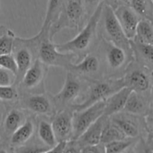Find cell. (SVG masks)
<instances>
[{
    "label": "cell",
    "mask_w": 153,
    "mask_h": 153,
    "mask_svg": "<svg viewBox=\"0 0 153 153\" xmlns=\"http://www.w3.org/2000/svg\"><path fill=\"white\" fill-rule=\"evenodd\" d=\"M105 2H103L95 12L88 20L83 28L73 39L56 44L59 51L76 56V60H80L88 53V50L94 44L97 38V28L101 21L102 14Z\"/></svg>",
    "instance_id": "obj_1"
},
{
    "label": "cell",
    "mask_w": 153,
    "mask_h": 153,
    "mask_svg": "<svg viewBox=\"0 0 153 153\" xmlns=\"http://www.w3.org/2000/svg\"><path fill=\"white\" fill-rule=\"evenodd\" d=\"M91 83L86 92L85 99L80 103L73 104L70 106L74 111L82 110L94 104L105 100L114 93L126 86L123 76L101 79L91 81Z\"/></svg>",
    "instance_id": "obj_2"
},
{
    "label": "cell",
    "mask_w": 153,
    "mask_h": 153,
    "mask_svg": "<svg viewBox=\"0 0 153 153\" xmlns=\"http://www.w3.org/2000/svg\"><path fill=\"white\" fill-rule=\"evenodd\" d=\"M39 38L37 58L46 66L67 68L76 61V56L72 53L62 52L58 50L56 44L50 38L49 30L40 29L37 33Z\"/></svg>",
    "instance_id": "obj_3"
},
{
    "label": "cell",
    "mask_w": 153,
    "mask_h": 153,
    "mask_svg": "<svg viewBox=\"0 0 153 153\" xmlns=\"http://www.w3.org/2000/svg\"><path fill=\"white\" fill-rule=\"evenodd\" d=\"M84 0H65L59 19L51 26L50 38L64 28H75L80 31L88 21Z\"/></svg>",
    "instance_id": "obj_4"
},
{
    "label": "cell",
    "mask_w": 153,
    "mask_h": 153,
    "mask_svg": "<svg viewBox=\"0 0 153 153\" xmlns=\"http://www.w3.org/2000/svg\"><path fill=\"white\" fill-rule=\"evenodd\" d=\"M101 20H102L104 32V33H102V37L108 41L125 50L128 55L134 58L131 40L126 35L119 23L114 10L110 6L104 4Z\"/></svg>",
    "instance_id": "obj_5"
},
{
    "label": "cell",
    "mask_w": 153,
    "mask_h": 153,
    "mask_svg": "<svg viewBox=\"0 0 153 153\" xmlns=\"http://www.w3.org/2000/svg\"><path fill=\"white\" fill-rule=\"evenodd\" d=\"M38 42L39 38L37 34L34 37L27 38L16 37L12 51L18 67L16 84L20 82L26 70L37 58Z\"/></svg>",
    "instance_id": "obj_6"
},
{
    "label": "cell",
    "mask_w": 153,
    "mask_h": 153,
    "mask_svg": "<svg viewBox=\"0 0 153 153\" xmlns=\"http://www.w3.org/2000/svg\"><path fill=\"white\" fill-rule=\"evenodd\" d=\"M84 78L67 70L65 81L61 91L52 95L57 111L69 107L79 97L82 91V80Z\"/></svg>",
    "instance_id": "obj_7"
},
{
    "label": "cell",
    "mask_w": 153,
    "mask_h": 153,
    "mask_svg": "<svg viewBox=\"0 0 153 153\" xmlns=\"http://www.w3.org/2000/svg\"><path fill=\"white\" fill-rule=\"evenodd\" d=\"M105 100L96 103L89 107L73 112V133L72 140H76L90 126L104 114Z\"/></svg>",
    "instance_id": "obj_8"
},
{
    "label": "cell",
    "mask_w": 153,
    "mask_h": 153,
    "mask_svg": "<svg viewBox=\"0 0 153 153\" xmlns=\"http://www.w3.org/2000/svg\"><path fill=\"white\" fill-rule=\"evenodd\" d=\"M47 71L48 66L37 58L26 70L19 84L25 91L32 92L30 94H34V91H40L43 93Z\"/></svg>",
    "instance_id": "obj_9"
},
{
    "label": "cell",
    "mask_w": 153,
    "mask_h": 153,
    "mask_svg": "<svg viewBox=\"0 0 153 153\" xmlns=\"http://www.w3.org/2000/svg\"><path fill=\"white\" fill-rule=\"evenodd\" d=\"M101 66L100 57L94 53L88 52L79 62L72 63L67 70L91 82L102 79L100 75Z\"/></svg>",
    "instance_id": "obj_10"
},
{
    "label": "cell",
    "mask_w": 153,
    "mask_h": 153,
    "mask_svg": "<svg viewBox=\"0 0 153 153\" xmlns=\"http://www.w3.org/2000/svg\"><path fill=\"white\" fill-rule=\"evenodd\" d=\"M141 68L139 63L134 64L133 60L125 70L123 78L126 86L136 92L144 94L151 88V80L147 73Z\"/></svg>",
    "instance_id": "obj_11"
},
{
    "label": "cell",
    "mask_w": 153,
    "mask_h": 153,
    "mask_svg": "<svg viewBox=\"0 0 153 153\" xmlns=\"http://www.w3.org/2000/svg\"><path fill=\"white\" fill-rule=\"evenodd\" d=\"M22 104L25 109L37 115L52 117L58 112L52 95L44 92L28 94L23 98Z\"/></svg>",
    "instance_id": "obj_12"
},
{
    "label": "cell",
    "mask_w": 153,
    "mask_h": 153,
    "mask_svg": "<svg viewBox=\"0 0 153 153\" xmlns=\"http://www.w3.org/2000/svg\"><path fill=\"white\" fill-rule=\"evenodd\" d=\"M73 112L71 106L58 111L52 117V125L58 142H68L73 139Z\"/></svg>",
    "instance_id": "obj_13"
},
{
    "label": "cell",
    "mask_w": 153,
    "mask_h": 153,
    "mask_svg": "<svg viewBox=\"0 0 153 153\" xmlns=\"http://www.w3.org/2000/svg\"><path fill=\"white\" fill-rule=\"evenodd\" d=\"M101 47L104 52L107 66L112 71H117L126 66L127 62H131L134 60L125 50L108 41L102 37Z\"/></svg>",
    "instance_id": "obj_14"
},
{
    "label": "cell",
    "mask_w": 153,
    "mask_h": 153,
    "mask_svg": "<svg viewBox=\"0 0 153 153\" xmlns=\"http://www.w3.org/2000/svg\"><path fill=\"white\" fill-rule=\"evenodd\" d=\"M114 13L126 35L130 40H133L141 17L129 5L120 4L114 10Z\"/></svg>",
    "instance_id": "obj_15"
},
{
    "label": "cell",
    "mask_w": 153,
    "mask_h": 153,
    "mask_svg": "<svg viewBox=\"0 0 153 153\" xmlns=\"http://www.w3.org/2000/svg\"><path fill=\"white\" fill-rule=\"evenodd\" d=\"M139 116L133 115L122 111L109 117L111 122L116 124L127 137L137 138L140 134Z\"/></svg>",
    "instance_id": "obj_16"
},
{
    "label": "cell",
    "mask_w": 153,
    "mask_h": 153,
    "mask_svg": "<svg viewBox=\"0 0 153 153\" xmlns=\"http://www.w3.org/2000/svg\"><path fill=\"white\" fill-rule=\"evenodd\" d=\"M109 117L103 114L94 124H91L76 140L80 146L97 145L101 143V137L103 129L108 123Z\"/></svg>",
    "instance_id": "obj_17"
},
{
    "label": "cell",
    "mask_w": 153,
    "mask_h": 153,
    "mask_svg": "<svg viewBox=\"0 0 153 153\" xmlns=\"http://www.w3.org/2000/svg\"><path fill=\"white\" fill-rule=\"evenodd\" d=\"M131 92L132 90L131 88L125 86L105 99L104 115L110 117L114 114L123 111L127 99Z\"/></svg>",
    "instance_id": "obj_18"
},
{
    "label": "cell",
    "mask_w": 153,
    "mask_h": 153,
    "mask_svg": "<svg viewBox=\"0 0 153 153\" xmlns=\"http://www.w3.org/2000/svg\"><path fill=\"white\" fill-rule=\"evenodd\" d=\"M134 60L144 68H153V45L131 40Z\"/></svg>",
    "instance_id": "obj_19"
},
{
    "label": "cell",
    "mask_w": 153,
    "mask_h": 153,
    "mask_svg": "<svg viewBox=\"0 0 153 153\" xmlns=\"http://www.w3.org/2000/svg\"><path fill=\"white\" fill-rule=\"evenodd\" d=\"M34 132V122L31 118H27L25 122L18 128L10 137V143L13 146H20L28 142Z\"/></svg>",
    "instance_id": "obj_20"
},
{
    "label": "cell",
    "mask_w": 153,
    "mask_h": 153,
    "mask_svg": "<svg viewBox=\"0 0 153 153\" xmlns=\"http://www.w3.org/2000/svg\"><path fill=\"white\" fill-rule=\"evenodd\" d=\"M147 110V102L143 94L132 91L127 99L123 112L136 116H143Z\"/></svg>",
    "instance_id": "obj_21"
},
{
    "label": "cell",
    "mask_w": 153,
    "mask_h": 153,
    "mask_svg": "<svg viewBox=\"0 0 153 153\" xmlns=\"http://www.w3.org/2000/svg\"><path fill=\"white\" fill-rule=\"evenodd\" d=\"M65 0H48L47 8L41 29L50 30L51 26L58 21L64 8Z\"/></svg>",
    "instance_id": "obj_22"
},
{
    "label": "cell",
    "mask_w": 153,
    "mask_h": 153,
    "mask_svg": "<svg viewBox=\"0 0 153 153\" xmlns=\"http://www.w3.org/2000/svg\"><path fill=\"white\" fill-rule=\"evenodd\" d=\"M131 40L153 45V21L147 19L140 20L136 30L135 37Z\"/></svg>",
    "instance_id": "obj_23"
},
{
    "label": "cell",
    "mask_w": 153,
    "mask_h": 153,
    "mask_svg": "<svg viewBox=\"0 0 153 153\" xmlns=\"http://www.w3.org/2000/svg\"><path fill=\"white\" fill-rule=\"evenodd\" d=\"M27 118L22 110L19 109H12L7 112L4 121V131L12 135L13 132L20 127L25 122Z\"/></svg>",
    "instance_id": "obj_24"
},
{
    "label": "cell",
    "mask_w": 153,
    "mask_h": 153,
    "mask_svg": "<svg viewBox=\"0 0 153 153\" xmlns=\"http://www.w3.org/2000/svg\"><path fill=\"white\" fill-rule=\"evenodd\" d=\"M37 133L40 140L46 146L52 148L58 143L52 123L49 122L44 119L40 120L38 123Z\"/></svg>",
    "instance_id": "obj_25"
},
{
    "label": "cell",
    "mask_w": 153,
    "mask_h": 153,
    "mask_svg": "<svg viewBox=\"0 0 153 153\" xmlns=\"http://www.w3.org/2000/svg\"><path fill=\"white\" fill-rule=\"evenodd\" d=\"M16 35L6 26L0 25V56L12 53Z\"/></svg>",
    "instance_id": "obj_26"
},
{
    "label": "cell",
    "mask_w": 153,
    "mask_h": 153,
    "mask_svg": "<svg viewBox=\"0 0 153 153\" xmlns=\"http://www.w3.org/2000/svg\"><path fill=\"white\" fill-rule=\"evenodd\" d=\"M125 138H127V136L124 134L123 132L109 119L103 129L101 137V143L105 145L108 142L123 140Z\"/></svg>",
    "instance_id": "obj_27"
},
{
    "label": "cell",
    "mask_w": 153,
    "mask_h": 153,
    "mask_svg": "<svg viewBox=\"0 0 153 153\" xmlns=\"http://www.w3.org/2000/svg\"><path fill=\"white\" fill-rule=\"evenodd\" d=\"M130 6L141 19L153 21V3L151 0H131Z\"/></svg>",
    "instance_id": "obj_28"
},
{
    "label": "cell",
    "mask_w": 153,
    "mask_h": 153,
    "mask_svg": "<svg viewBox=\"0 0 153 153\" xmlns=\"http://www.w3.org/2000/svg\"><path fill=\"white\" fill-rule=\"evenodd\" d=\"M137 138L127 137L105 144V153H123L135 143Z\"/></svg>",
    "instance_id": "obj_29"
},
{
    "label": "cell",
    "mask_w": 153,
    "mask_h": 153,
    "mask_svg": "<svg viewBox=\"0 0 153 153\" xmlns=\"http://www.w3.org/2000/svg\"><path fill=\"white\" fill-rule=\"evenodd\" d=\"M0 67L13 72L16 76L17 75V64L12 53L0 56Z\"/></svg>",
    "instance_id": "obj_30"
},
{
    "label": "cell",
    "mask_w": 153,
    "mask_h": 153,
    "mask_svg": "<svg viewBox=\"0 0 153 153\" xmlns=\"http://www.w3.org/2000/svg\"><path fill=\"white\" fill-rule=\"evenodd\" d=\"M18 97V92L14 86H0V100L12 101Z\"/></svg>",
    "instance_id": "obj_31"
},
{
    "label": "cell",
    "mask_w": 153,
    "mask_h": 153,
    "mask_svg": "<svg viewBox=\"0 0 153 153\" xmlns=\"http://www.w3.org/2000/svg\"><path fill=\"white\" fill-rule=\"evenodd\" d=\"M16 74L10 70L0 67V86H9L16 84Z\"/></svg>",
    "instance_id": "obj_32"
},
{
    "label": "cell",
    "mask_w": 153,
    "mask_h": 153,
    "mask_svg": "<svg viewBox=\"0 0 153 153\" xmlns=\"http://www.w3.org/2000/svg\"><path fill=\"white\" fill-rule=\"evenodd\" d=\"M49 148H50L48 146H40L38 145H22L16 147L15 153H43Z\"/></svg>",
    "instance_id": "obj_33"
},
{
    "label": "cell",
    "mask_w": 153,
    "mask_h": 153,
    "mask_svg": "<svg viewBox=\"0 0 153 153\" xmlns=\"http://www.w3.org/2000/svg\"><path fill=\"white\" fill-rule=\"evenodd\" d=\"M103 2L104 0H84L85 12L88 19L97 10V9L100 7Z\"/></svg>",
    "instance_id": "obj_34"
},
{
    "label": "cell",
    "mask_w": 153,
    "mask_h": 153,
    "mask_svg": "<svg viewBox=\"0 0 153 153\" xmlns=\"http://www.w3.org/2000/svg\"><path fill=\"white\" fill-rule=\"evenodd\" d=\"M79 153H105V145L100 143L97 145L86 146L81 148Z\"/></svg>",
    "instance_id": "obj_35"
},
{
    "label": "cell",
    "mask_w": 153,
    "mask_h": 153,
    "mask_svg": "<svg viewBox=\"0 0 153 153\" xmlns=\"http://www.w3.org/2000/svg\"><path fill=\"white\" fill-rule=\"evenodd\" d=\"M82 147L77 142V140H70L67 142L63 153H79Z\"/></svg>",
    "instance_id": "obj_36"
},
{
    "label": "cell",
    "mask_w": 153,
    "mask_h": 153,
    "mask_svg": "<svg viewBox=\"0 0 153 153\" xmlns=\"http://www.w3.org/2000/svg\"><path fill=\"white\" fill-rule=\"evenodd\" d=\"M67 142L62 141V142H58L55 146L49 148L45 153H63L64 152L65 147L67 146Z\"/></svg>",
    "instance_id": "obj_37"
},
{
    "label": "cell",
    "mask_w": 153,
    "mask_h": 153,
    "mask_svg": "<svg viewBox=\"0 0 153 153\" xmlns=\"http://www.w3.org/2000/svg\"><path fill=\"white\" fill-rule=\"evenodd\" d=\"M145 126L148 132L153 136V112L148 113L145 117Z\"/></svg>",
    "instance_id": "obj_38"
},
{
    "label": "cell",
    "mask_w": 153,
    "mask_h": 153,
    "mask_svg": "<svg viewBox=\"0 0 153 153\" xmlns=\"http://www.w3.org/2000/svg\"><path fill=\"white\" fill-rule=\"evenodd\" d=\"M104 2L105 4L111 7L114 10H115L120 5L118 0H104Z\"/></svg>",
    "instance_id": "obj_39"
},
{
    "label": "cell",
    "mask_w": 153,
    "mask_h": 153,
    "mask_svg": "<svg viewBox=\"0 0 153 153\" xmlns=\"http://www.w3.org/2000/svg\"><path fill=\"white\" fill-rule=\"evenodd\" d=\"M120 4H124V5H129L131 4V0H118Z\"/></svg>",
    "instance_id": "obj_40"
},
{
    "label": "cell",
    "mask_w": 153,
    "mask_h": 153,
    "mask_svg": "<svg viewBox=\"0 0 153 153\" xmlns=\"http://www.w3.org/2000/svg\"><path fill=\"white\" fill-rule=\"evenodd\" d=\"M143 153H153L152 147L148 146H145L144 148H143Z\"/></svg>",
    "instance_id": "obj_41"
},
{
    "label": "cell",
    "mask_w": 153,
    "mask_h": 153,
    "mask_svg": "<svg viewBox=\"0 0 153 153\" xmlns=\"http://www.w3.org/2000/svg\"><path fill=\"white\" fill-rule=\"evenodd\" d=\"M123 153H135V152H134V150L133 149V148H128L127 151H126L125 152H123Z\"/></svg>",
    "instance_id": "obj_42"
},
{
    "label": "cell",
    "mask_w": 153,
    "mask_h": 153,
    "mask_svg": "<svg viewBox=\"0 0 153 153\" xmlns=\"http://www.w3.org/2000/svg\"><path fill=\"white\" fill-rule=\"evenodd\" d=\"M0 153H7L6 150H4V148H0Z\"/></svg>",
    "instance_id": "obj_43"
},
{
    "label": "cell",
    "mask_w": 153,
    "mask_h": 153,
    "mask_svg": "<svg viewBox=\"0 0 153 153\" xmlns=\"http://www.w3.org/2000/svg\"><path fill=\"white\" fill-rule=\"evenodd\" d=\"M151 94H152V96L153 98V86L152 87H151Z\"/></svg>",
    "instance_id": "obj_44"
},
{
    "label": "cell",
    "mask_w": 153,
    "mask_h": 153,
    "mask_svg": "<svg viewBox=\"0 0 153 153\" xmlns=\"http://www.w3.org/2000/svg\"><path fill=\"white\" fill-rule=\"evenodd\" d=\"M152 76H153V71H152Z\"/></svg>",
    "instance_id": "obj_45"
},
{
    "label": "cell",
    "mask_w": 153,
    "mask_h": 153,
    "mask_svg": "<svg viewBox=\"0 0 153 153\" xmlns=\"http://www.w3.org/2000/svg\"><path fill=\"white\" fill-rule=\"evenodd\" d=\"M151 1H152V3H153V0H151Z\"/></svg>",
    "instance_id": "obj_46"
},
{
    "label": "cell",
    "mask_w": 153,
    "mask_h": 153,
    "mask_svg": "<svg viewBox=\"0 0 153 153\" xmlns=\"http://www.w3.org/2000/svg\"><path fill=\"white\" fill-rule=\"evenodd\" d=\"M152 150H153V146H152Z\"/></svg>",
    "instance_id": "obj_47"
},
{
    "label": "cell",
    "mask_w": 153,
    "mask_h": 153,
    "mask_svg": "<svg viewBox=\"0 0 153 153\" xmlns=\"http://www.w3.org/2000/svg\"><path fill=\"white\" fill-rule=\"evenodd\" d=\"M43 153H45V152H43Z\"/></svg>",
    "instance_id": "obj_48"
}]
</instances>
